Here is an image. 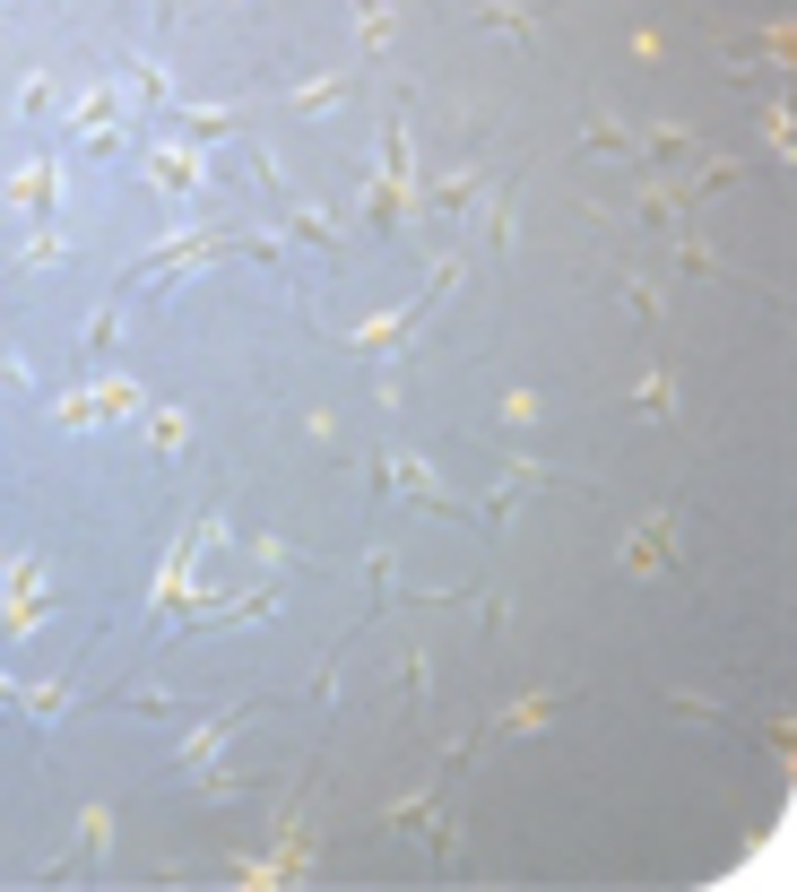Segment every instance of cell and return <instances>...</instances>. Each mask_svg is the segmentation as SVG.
Masks as SVG:
<instances>
[{
  "instance_id": "cell-3",
  "label": "cell",
  "mask_w": 797,
  "mask_h": 892,
  "mask_svg": "<svg viewBox=\"0 0 797 892\" xmlns=\"http://www.w3.org/2000/svg\"><path fill=\"white\" fill-rule=\"evenodd\" d=\"M355 26H364L373 44H390V9H382V0H355Z\"/></svg>"
},
{
  "instance_id": "cell-1",
  "label": "cell",
  "mask_w": 797,
  "mask_h": 892,
  "mask_svg": "<svg viewBox=\"0 0 797 892\" xmlns=\"http://www.w3.org/2000/svg\"><path fill=\"white\" fill-rule=\"evenodd\" d=\"M555 711H564V693H529V702L503 711V728H538V719H555Z\"/></svg>"
},
{
  "instance_id": "cell-2",
  "label": "cell",
  "mask_w": 797,
  "mask_h": 892,
  "mask_svg": "<svg viewBox=\"0 0 797 892\" xmlns=\"http://www.w3.org/2000/svg\"><path fill=\"white\" fill-rule=\"evenodd\" d=\"M624 563H633V572H651V563H668V529H642V538L624 547Z\"/></svg>"
}]
</instances>
